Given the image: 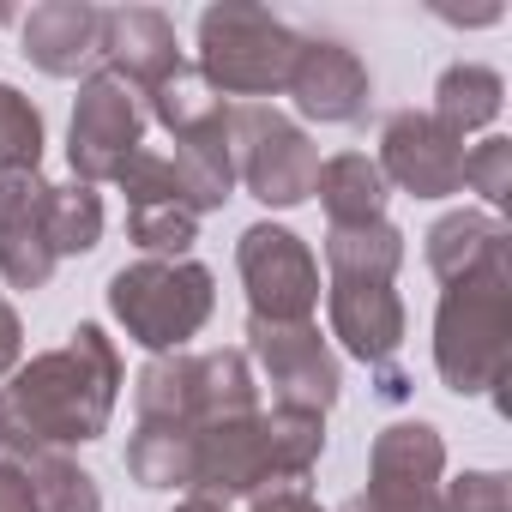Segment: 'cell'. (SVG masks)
<instances>
[{
    "mask_svg": "<svg viewBox=\"0 0 512 512\" xmlns=\"http://www.w3.org/2000/svg\"><path fill=\"white\" fill-rule=\"evenodd\" d=\"M121 398V350L103 326H73L61 350L31 356L13 368V386L0 392L13 416L19 446H85L109 428Z\"/></svg>",
    "mask_w": 512,
    "mask_h": 512,
    "instance_id": "cell-1",
    "label": "cell"
},
{
    "mask_svg": "<svg viewBox=\"0 0 512 512\" xmlns=\"http://www.w3.org/2000/svg\"><path fill=\"white\" fill-rule=\"evenodd\" d=\"M506 350H512V260L446 284L434 314V368L458 398L494 392L506 380Z\"/></svg>",
    "mask_w": 512,
    "mask_h": 512,
    "instance_id": "cell-2",
    "label": "cell"
},
{
    "mask_svg": "<svg viewBox=\"0 0 512 512\" xmlns=\"http://www.w3.org/2000/svg\"><path fill=\"white\" fill-rule=\"evenodd\" d=\"M296 55H302V37L272 19L266 7H205L199 13V79L217 91V97H278L290 91V73H296Z\"/></svg>",
    "mask_w": 512,
    "mask_h": 512,
    "instance_id": "cell-3",
    "label": "cell"
},
{
    "mask_svg": "<svg viewBox=\"0 0 512 512\" xmlns=\"http://www.w3.org/2000/svg\"><path fill=\"white\" fill-rule=\"evenodd\" d=\"M133 410L139 422H187V428H211L229 416H253L260 410V386L241 350H205V356H151L133 380Z\"/></svg>",
    "mask_w": 512,
    "mask_h": 512,
    "instance_id": "cell-4",
    "label": "cell"
},
{
    "mask_svg": "<svg viewBox=\"0 0 512 512\" xmlns=\"http://www.w3.org/2000/svg\"><path fill=\"white\" fill-rule=\"evenodd\" d=\"M211 302L217 290L199 260H139L109 278V314L151 356L187 350V338H199V326L211 320Z\"/></svg>",
    "mask_w": 512,
    "mask_h": 512,
    "instance_id": "cell-5",
    "label": "cell"
},
{
    "mask_svg": "<svg viewBox=\"0 0 512 512\" xmlns=\"http://www.w3.org/2000/svg\"><path fill=\"white\" fill-rule=\"evenodd\" d=\"M229 151H235V181L260 205L290 211L314 193V175H320L314 139L266 103H235L229 109Z\"/></svg>",
    "mask_w": 512,
    "mask_h": 512,
    "instance_id": "cell-6",
    "label": "cell"
},
{
    "mask_svg": "<svg viewBox=\"0 0 512 512\" xmlns=\"http://www.w3.org/2000/svg\"><path fill=\"white\" fill-rule=\"evenodd\" d=\"M235 266L247 284V320L266 326H302L320 308V266L296 229L284 223H253L235 241Z\"/></svg>",
    "mask_w": 512,
    "mask_h": 512,
    "instance_id": "cell-7",
    "label": "cell"
},
{
    "mask_svg": "<svg viewBox=\"0 0 512 512\" xmlns=\"http://www.w3.org/2000/svg\"><path fill=\"white\" fill-rule=\"evenodd\" d=\"M145 97L115 79V73H85L79 85V103H73V133H67V157H73V175L85 187L97 181H115V169L139 151L145 139Z\"/></svg>",
    "mask_w": 512,
    "mask_h": 512,
    "instance_id": "cell-8",
    "label": "cell"
},
{
    "mask_svg": "<svg viewBox=\"0 0 512 512\" xmlns=\"http://www.w3.org/2000/svg\"><path fill=\"white\" fill-rule=\"evenodd\" d=\"M440 476H446V440L434 422H392L374 440L368 488L350 500V512H440Z\"/></svg>",
    "mask_w": 512,
    "mask_h": 512,
    "instance_id": "cell-9",
    "label": "cell"
},
{
    "mask_svg": "<svg viewBox=\"0 0 512 512\" xmlns=\"http://www.w3.org/2000/svg\"><path fill=\"white\" fill-rule=\"evenodd\" d=\"M247 344H253V356H260V368H266V380H272V392H278L284 410L326 416L338 404L344 374H338V356H332V344L320 338L314 320H302V326L247 320Z\"/></svg>",
    "mask_w": 512,
    "mask_h": 512,
    "instance_id": "cell-10",
    "label": "cell"
},
{
    "mask_svg": "<svg viewBox=\"0 0 512 512\" xmlns=\"http://www.w3.org/2000/svg\"><path fill=\"white\" fill-rule=\"evenodd\" d=\"M380 175L386 187H404L416 199H446L464 187V139H452L434 115L422 109H398L380 127Z\"/></svg>",
    "mask_w": 512,
    "mask_h": 512,
    "instance_id": "cell-11",
    "label": "cell"
},
{
    "mask_svg": "<svg viewBox=\"0 0 512 512\" xmlns=\"http://www.w3.org/2000/svg\"><path fill=\"white\" fill-rule=\"evenodd\" d=\"M49 181L37 169H0V278L13 290H43L55 278L49 235Z\"/></svg>",
    "mask_w": 512,
    "mask_h": 512,
    "instance_id": "cell-12",
    "label": "cell"
},
{
    "mask_svg": "<svg viewBox=\"0 0 512 512\" xmlns=\"http://www.w3.org/2000/svg\"><path fill=\"white\" fill-rule=\"evenodd\" d=\"M290 97L308 121L320 127H350L368 115V97H374V79L362 67V55L338 37H302V55H296V73H290Z\"/></svg>",
    "mask_w": 512,
    "mask_h": 512,
    "instance_id": "cell-13",
    "label": "cell"
},
{
    "mask_svg": "<svg viewBox=\"0 0 512 512\" xmlns=\"http://www.w3.org/2000/svg\"><path fill=\"white\" fill-rule=\"evenodd\" d=\"M326 314H332V338L368 362V368H386L404 344V302L392 284H374V278H332L326 290Z\"/></svg>",
    "mask_w": 512,
    "mask_h": 512,
    "instance_id": "cell-14",
    "label": "cell"
},
{
    "mask_svg": "<svg viewBox=\"0 0 512 512\" xmlns=\"http://www.w3.org/2000/svg\"><path fill=\"white\" fill-rule=\"evenodd\" d=\"M103 25L109 13L91 0H43L25 19V61L49 79H79L91 61H103Z\"/></svg>",
    "mask_w": 512,
    "mask_h": 512,
    "instance_id": "cell-15",
    "label": "cell"
},
{
    "mask_svg": "<svg viewBox=\"0 0 512 512\" xmlns=\"http://www.w3.org/2000/svg\"><path fill=\"white\" fill-rule=\"evenodd\" d=\"M103 73L127 79L139 97H151L181 61V43H175V25L157 13V7H115L109 25H103Z\"/></svg>",
    "mask_w": 512,
    "mask_h": 512,
    "instance_id": "cell-16",
    "label": "cell"
},
{
    "mask_svg": "<svg viewBox=\"0 0 512 512\" xmlns=\"http://www.w3.org/2000/svg\"><path fill=\"white\" fill-rule=\"evenodd\" d=\"M500 260H512V235L494 211H446L428 229V272L440 284H458V278L488 272Z\"/></svg>",
    "mask_w": 512,
    "mask_h": 512,
    "instance_id": "cell-17",
    "label": "cell"
},
{
    "mask_svg": "<svg viewBox=\"0 0 512 512\" xmlns=\"http://www.w3.org/2000/svg\"><path fill=\"white\" fill-rule=\"evenodd\" d=\"M169 169H175V181H181V199H187V211H193V217H199V211H217V205L235 193L229 109H223L217 121L193 127V133H181V139H175V157H169Z\"/></svg>",
    "mask_w": 512,
    "mask_h": 512,
    "instance_id": "cell-18",
    "label": "cell"
},
{
    "mask_svg": "<svg viewBox=\"0 0 512 512\" xmlns=\"http://www.w3.org/2000/svg\"><path fill=\"white\" fill-rule=\"evenodd\" d=\"M500 109H506V79H500L494 67H482V61H458V67L440 73V85H434V109H428V115H434L452 139H464V133L494 127Z\"/></svg>",
    "mask_w": 512,
    "mask_h": 512,
    "instance_id": "cell-19",
    "label": "cell"
},
{
    "mask_svg": "<svg viewBox=\"0 0 512 512\" xmlns=\"http://www.w3.org/2000/svg\"><path fill=\"white\" fill-rule=\"evenodd\" d=\"M314 193L332 217V229H356V223H374L386 211V175L368 151H338L320 163L314 175Z\"/></svg>",
    "mask_w": 512,
    "mask_h": 512,
    "instance_id": "cell-20",
    "label": "cell"
},
{
    "mask_svg": "<svg viewBox=\"0 0 512 512\" xmlns=\"http://www.w3.org/2000/svg\"><path fill=\"white\" fill-rule=\"evenodd\" d=\"M193 446L199 428L187 422H139L127 440V470L139 488H193Z\"/></svg>",
    "mask_w": 512,
    "mask_h": 512,
    "instance_id": "cell-21",
    "label": "cell"
},
{
    "mask_svg": "<svg viewBox=\"0 0 512 512\" xmlns=\"http://www.w3.org/2000/svg\"><path fill=\"white\" fill-rule=\"evenodd\" d=\"M19 470L37 494V512H103V488L85 464L55 446H19Z\"/></svg>",
    "mask_w": 512,
    "mask_h": 512,
    "instance_id": "cell-22",
    "label": "cell"
},
{
    "mask_svg": "<svg viewBox=\"0 0 512 512\" xmlns=\"http://www.w3.org/2000/svg\"><path fill=\"white\" fill-rule=\"evenodd\" d=\"M326 266L332 278H374V284H392L398 266H404V235L374 217V223H356V229H326Z\"/></svg>",
    "mask_w": 512,
    "mask_h": 512,
    "instance_id": "cell-23",
    "label": "cell"
},
{
    "mask_svg": "<svg viewBox=\"0 0 512 512\" xmlns=\"http://www.w3.org/2000/svg\"><path fill=\"white\" fill-rule=\"evenodd\" d=\"M260 422H266V458H272V476L278 482H302L314 464H320V452H326V416H314V410H260Z\"/></svg>",
    "mask_w": 512,
    "mask_h": 512,
    "instance_id": "cell-24",
    "label": "cell"
},
{
    "mask_svg": "<svg viewBox=\"0 0 512 512\" xmlns=\"http://www.w3.org/2000/svg\"><path fill=\"white\" fill-rule=\"evenodd\" d=\"M229 103L193 73V67H175L157 91H151V103H145V115H157L163 127H169V139H181V133H193V127H205V121H217Z\"/></svg>",
    "mask_w": 512,
    "mask_h": 512,
    "instance_id": "cell-25",
    "label": "cell"
},
{
    "mask_svg": "<svg viewBox=\"0 0 512 512\" xmlns=\"http://www.w3.org/2000/svg\"><path fill=\"white\" fill-rule=\"evenodd\" d=\"M49 235H55V260H73V253H91L103 241V199L97 187L73 181L49 193Z\"/></svg>",
    "mask_w": 512,
    "mask_h": 512,
    "instance_id": "cell-26",
    "label": "cell"
},
{
    "mask_svg": "<svg viewBox=\"0 0 512 512\" xmlns=\"http://www.w3.org/2000/svg\"><path fill=\"white\" fill-rule=\"evenodd\" d=\"M133 247H145V260H187V247L199 241V217L187 205H139L127 211Z\"/></svg>",
    "mask_w": 512,
    "mask_h": 512,
    "instance_id": "cell-27",
    "label": "cell"
},
{
    "mask_svg": "<svg viewBox=\"0 0 512 512\" xmlns=\"http://www.w3.org/2000/svg\"><path fill=\"white\" fill-rule=\"evenodd\" d=\"M43 163V115L25 91L0 85V169H37Z\"/></svg>",
    "mask_w": 512,
    "mask_h": 512,
    "instance_id": "cell-28",
    "label": "cell"
},
{
    "mask_svg": "<svg viewBox=\"0 0 512 512\" xmlns=\"http://www.w3.org/2000/svg\"><path fill=\"white\" fill-rule=\"evenodd\" d=\"M464 181H470V193H482V205H506L512 199V139H482L476 151H464Z\"/></svg>",
    "mask_w": 512,
    "mask_h": 512,
    "instance_id": "cell-29",
    "label": "cell"
},
{
    "mask_svg": "<svg viewBox=\"0 0 512 512\" xmlns=\"http://www.w3.org/2000/svg\"><path fill=\"white\" fill-rule=\"evenodd\" d=\"M440 512H512L506 470H464L458 482L440 488Z\"/></svg>",
    "mask_w": 512,
    "mask_h": 512,
    "instance_id": "cell-30",
    "label": "cell"
},
{
    "mask_svg": "<svg viewBox=\"0 0 512 512\" xmlns=\"http://www.w3.org/2000/svg\"><path fill=\"white\" fill-rule=\"evenodd\" d=\"M0 512H37V494L19 470V458H0Z\"/></svg>",
    "mask_w": 512,
    "mask_h": 512,
    "instance_id": "cell-31",
    "label": "cell"
},
{
    "mask_svg": "<svg viewBox=\"0 0 512 512\" xmlns=\"http://www.w3.org/2000/svg\"><path fill=\"white\" fill-rule=\"evenodd\" d=\"M19 350H25V326H19L13 302L0 296V380H7V374L19 368Z\"/></svg>",
    "mask_w": 512,
    "mask_h": 512,
    "instance_id": "cell-32",
    "label": "cell"
},
{
    "mask_svg": "<svg viewBox=\"0 0 512 512\" xmlns=\"http://www.w3.org/2000/svg\"><path fill=\"white\" fill-rule=\"evenodd\" d=\"M253 512H326V506L302 488H266V494H253Z\"/></svg>",
    "mask_w": 512,
    "mask_h": 512,
    "instance_id": "cell-33",
    "label": "cell"
},
{
    "mask_svg": "<svg viewBox=\"0 0 512 512\" xmlns=\"http://www.w3.org/2000/svg\"><path fill=\"white\" fill-rule=\"evenodd\" d=\"M7 452H19V434H13V416H7V404H0V458Z\"/></svg>",
    "mask_w": 512,
    "mask_h": 512,
    "instance_id": "cell-34",
    "label": "cell"
},
{
    "mask_svg": "<svg viewBox=\"0 0 512 512\" xmlns=\"http://www.w3.org/2000/svg\"><path fill=\"white\" fill-rule=\"evenodd\" d=\"M175 512H229V506H223V500H205V494H187Z\"/></svg>",
    "mask_w": 512,
    "mask_h": 512,
    "instance_id": "cell-35",
    "label": "cell"
},
{
    "mask_svg": "<svg viewBox=\"0 0 512 512\" xmlns=\"http://www.w3.org/2000/svg\"><path fill=\"white\" fill-rule=\"evenodd\" d=\"M0 25H13V7H7V0H0Z\"/></svg>",
    "mask_w": 512,
    "mask_h": 512,
    "instance_id": "cell-36",
    "label": "cell"
}]
</instances>
